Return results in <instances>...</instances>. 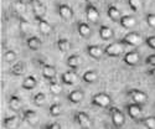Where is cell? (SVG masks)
Instances as JSON below:
<instances>
[{
  "label": "cell",
  "mask_w": 155,
  "mask_h": 129,
  "mask_svg": "<svg viewBox=\"0 0 155 129\" xmlns=\"http://www.w3.org/2000/svg\"><path fill=\"white\" fill-rule=\"evenodd\" d=\"M57 48L60 52L64 54L67 52V51L71 50V42L67 40V38H58L57 40Z\"/></svg>",
  "instance_id": "83f0119b"
},
{
  "label": "cell",
  "mask_w": 155,
  "mask_h": 129,
  "mask_svg": "<svg viewBox=\"0 0 155 129\" xmlns=\"http://www.w3.org/2000/svg\"><path fill=\"white\" fill-rule=\"evenodd\" d=\"M32 102H34V104L36 107H42L45 104V102H46V94L44 92H37L34 98H32Z\"/></svg>",
  "instance_id": "f1b7e54d"
},
{
  "label": "cell",
  "mask_w": 155,
  "mask_h": 129,
  "mask_svg": "<svg viewBox=\"0 0 155 129\" xmlns=\"http://www.w3.org/2000/svg\"><path fill=\"white\" fill-rule=\"evenodd\" d=\"M14 8L19 14H24V12L26 11V5H25V3L22 2V0H16V2L14 3Z\"/></svg>",
  "instance_id": "8d00e7d4"
},
{
  "label": "cell",
  "mask_w": 155,
  "mask_h": 129,
  "mask_svg": "<svg viewBox=\"0 0 155 129\" xmlns=\"http://www.w3.org/2000/svg\"><path fill=\"white\" fill-rule=\"evenodd\" d=\"M41 129H61V124L58 122H51V123H47L46 125H44Z\"/></svg>",
  "instance_id": "f35d334b"
},
{
  "label": "cell",
  "mask_w": 155,
  "mask_h": 129,
  "mask_svg": "<svg viewBox=\"0 0 155 129\" xmlns=\"http://www.w3.org/2000/svg\"><path fill=\"white\" fill-rule=\"evenodd\" d=\"M62 113V108H61V104H58V103H54V104H51L50 107V115L51 117H58V115H61Z\"/></svg>",
  "instance_id": "1f68e13d"
},
{
  "label": "cell",
  "mask_w": 155,
  "mask_h": 129,
  "mask_svg": "<svg viewBox=\"0 0 155 129\" xmlns=\"http://www.w3.org/2000/svg\"><path fill=\"white\" fill-rule=\"evenodd\" d=\"M22 117H24L25 121H26V123L31 127H36L38 124V121H40L38 114L32 109H24L22 111Z\"/></svg>",
  "instance_id": "9c48e42d"
},
{
  "label": "cell",
  "mask_w": 155,
  "mask_h": 129,
  "mask_svg": "<svg viewBox=\"0 0 155 129\" xmlns=\"http://www.w3.org/2000/svg\"><path fill=\"white\" fill-rule=\"evenodd\" d=\"M123 61L128 66H135L140 61V54L138 51H128L123 56Z\"/></svg>",
  "instance_id": "30bf717a"
},
{
  "label": "cell",
  "mask_w": 155,
  "mask_h": 129,
  "mask_svg": "<svg viewBox=\"0 0 155 129\" xmlns=\"http://www.w3.org/2000/svg\"><path fill=\"white\" fill-rule=\"evenodd\" d=\"M82 80L86 83H93L98 80V72L96 70H88L82 74Z\"/></svg>",
  "instance_id": "d4e9b609"
},
{
  "label": "cell",
  "mask_w": 155,
  "mask_h": 129,
  "mask_svg": "<svg viewBox=\"0 0 155 129\" xmlns=\"http://www.w3.org/2000/svg\"><path fill=\"white\" fill-rule=\"evenodd\" d=\"M16 52L14 50H8V51H5L4 52V60H5V62H14L15 60H16Z\"/></svg>",
  "instance_id": "d590c367"
},
{
  "label": "cell",
  "mask_w": 155,
  "mask_h": 129,
  "mask_svg": "<svg viewBox=\"0 0 155 129\" xmlns=\"http://www.w3.org/2000/svg\"><path fill=\"white\" fill-rule=\"evenodd\" d=\"M83 98H84V93H83V91H81V89H73V91H71L67 94V99L71 103H74V104L81 103L83 101Z\"/></svg>",
  "instance_id": "ac0fdd59"
},
{
  "label": "cell",
  "mask_w": 155,
  "mask_h": 129,
  "mask_svg": "<svg viewBox=\"0 0 155 129\" xmlns=\"http://www.w3.org/2000/svg\"><path fill=\"white\" fill-rule=\"evenodd\" d=\"M77 31H78V34H80V36L82 38H88L89 36L92 35L91 26H89L87 22H83V21L77 22Z\"/></svg>",
  "instance_id": "2e32d148"
},
{
  "label": "cell",
  "mask_w": 155,
  "mask_h": 129,
  "mask_svg": "<svg viewBox=\"0 0 155 129\" xmlns=\"http://www.w3.org/2000/svg\"><path fill=\"white\" fill-rule=\"evenodd\" d=\"M119 24H120V26L124 28V29H132L137 25V20L132 15H123L120 18Z\"/></svg>",
  "instance_id": "7402d4cb"
},
{
  "label": "cell",
  "mask_w": 155,
  "mask_h": 129,
  "mask_svg": "<svg viewBox=\"0 0 155 129\" xmlns=\"http://www.w3.org/2000/svg\"><path fill=\"white\" fill-rule=\"evenodd\" d=\"M144 42L147 44V46H149L150 48L155 50V36H148Z\"/></svg>",
  "instance_id": "ab89813d"
},
{
  "label": "cell",
  "mask_w": 155,
  "mask_h": 129,
  "mask_svg": "<svg viewBox=\"0 0 155 129\" xmlns=\"http://www.w3.org/2000/svg\"><path fill=\"white\" fill-rule=\"evenodd\" d=\"M149 74H150V76H153L154 78H155V67H153V68L149 71Z\"/></svg>",
  "instance_id": "b9f144b4"
},
{
  "label": "cell",
  "mask_w": 155,
  "mask_h": 129,
  "mask_svg": "<svg viewBox=\"0 0 155 129\" xmlns=\"http://www.w3.org/2000/svg\"><path fill=\"white\" fill-rule=\"evenodd\" d=\"M98 0H86V3H89V4H96Z\"/></svg>",
  "instance_id": "7bdbcfd3"
},
{
  "label": "cell",
  "mask_w": 155,
  "mask_h": 129,
  "mask_svg": "<svg viewBox=\"0 0 155 129\" xmlns=\"http://www.w3.org/2000/svg\"><path fill=\"white\" fill-rule=\"evenodd\" d=\"M106 2H107V3H109V4H115V3L118 2V0H106Z\"/></svg>",
  "instance_id": "ee69618b"
},
{
  "label": "cell",
  "mask_w": 155,
  "mask_h": 129,
  "mask_svg": "<svg viewBox=\"0 0 155 129\" xmlns=\"http://www.w3.org/2000/svg\"><path fill=\"white\" fill-rule=\"evenodd\" d=\"M127 111H128V114L129 117H130L132 119H138L140 115H141V112H143V109H141V104H139V103H130V104L127 106Z\"/></svg>",
  "instance_id": "4fadbf2b"
},
{
  "label": "cell",
  "mask_w": 155,
  "mask_h": 129,
  "mask_svg": "<svg viewBox=\"0 0 155 129\" xmlns=\"http://www.w3.org/2000/svg\"><path fill=\"white\" fill-rule=\"evenodd\" d=\"M84 12H86V18H87L88 21H91L93 24L99 21L101 14H99V11H98V9H97V6L94 4L87 3L86 6H84Z\"/></svg>",
  "instance_id": "52a82bcc"
},
{
  "label": "cell",
  "mask_w": 155,
  "mask_h": 129,
  "mask_svg": "<svg viewBox=\"0 0 155 129\" xmlns=\"http://www.w3.org/2000/svg\"><path fill=\"white\" fill-rule=\"evenodd\" d=\"M57 12L60 18L66 22H70L73 19V10L68 4H64V3L57 4Z\"/></svg>",
  "instance_id": "8992f818"
},
{
  "label": "cell",
  "mask_w": 155,
  "mask_h": 129,
  "mask_svg": "<svg viewBox=\"0 0 155 129\" xmlns=\"http://www.w3.org/2000/svg\"><path fill=\"white\" fill-rule=\"evenodd\" d=\"M124 50H125V45L120 40V41L112 42V44L107 45L104 48V55H107L109 57H118L124 52Z\"/></svg>",
  "instance_id": "6da1fadb"
},
{
  "label": "cell",
  "mask_w": 155,
  "mask_h": 129,
  "mask_svg": "<svg viewBox=\"0 0 155 129\" xmlns=\"http://www.w3.org/2000/svg\"><path fill=\"white\" fill-rule=\"evenodd\" d=\"M22 107V103L21 99L18 96H11L9 99V108L11 111H20Z\"/></svg>",
  "instance_id": "4316f807"
},
{
  "label": "cell",
  "mask_w": 155,
  "mask_h": 129,
  "mask_svg": "<svg viewBox=\"0 0 155 129\" xmlns=\"http://www.w3.org/2000/svg\"><path fill=\"white\" fill-rule=\"evenodd\" d=\"M109 115H110V119H112L113 124L117 128H120L124 125V123H125L124 114L118 107H110L109 108Z\"/></svg>",
  "instance_id": "277c9868"
},
{
  "label": "cell",
  "mask_w": 155,
  "mask_h": 129,
  "mask_svg": "<svg viewBox=\"0 0 155 129\" xmlns=\"http://www.w3.org/2000/svg\"><path fill=\"white\" fill-rule=\"evenodd\" d=\"M87 54L89 55V57H92L94 60H101L102 56L104 55V50L98 45H89L87 46Z\"/></svg>",
  "instance_id": "5bb4252c"
},
{
  "label": "cell",
  "mask_w": 155,
  "mask_h": 129,
  "mask_svg": "<svg viewBox=\"0 0 155 129\" xmlns=\"http://www.w3.org/2000/svg\"><path fill=\"white\" fill-rule=\"evenodd\" d=\"M19 28H20V31L22 34H28L30 30H31V24L24 18H20V22H19Z\"/></svg>",
  "instance_id": "4dcf8cb0"
},
{
  "label": "cell",
  "mask_w": 155,
  "mask_h": 129,
  "mask_svg": "<svg viewBox=\"0 0 155 129\" xmlns=\"http://www.w3.org/2000/svg\"><path fill=\"white\" fill-rule=\"evenodd\" d=\"M78 76H77L76 71L74 70H71V71H66L61 74V82L66 86H72L73 83H76Z\"/></svg>",
  "instance_id": "8fae6325"
},
{
  "label": "cell",
  "mask_w": 155,
  "mask_h": 129,
  "mask_svg": "<svg viewBox=\"0 0 155 129\" xmlns=\"http://www.w3.org/2000/svg\"><path fill=\"white\" fill-rule=\"evenodd\" d=\"M107 15H108V18H109L112 21H114V22H119V21H120V18L123 16V15L120 14L119 9L115 6L114 4H110V5L108 6V9H107Z\"/></svg>",
  "instance_id": "e0dca14e"
},
{
  "label": "cell",
  "mask_w": 155,
  "mask_h": 129,
  "mask_svg": "<svg viewBox=\"0 0 155 129\" xmlns=\"http://www.w3.org/2000/svg\"><path fill=\"white\" fill-rule=\"evenodd\" d=\"M145 62H147L148 64H150V66L155 67V54H154V55L148 56V57H147V60H145Z\"/></svg>",
  "instance_id": "60d3db41"
},
{
  "label": "cell",
  "mask_w": 155,
  "mask_h": 129,
  "mask_svg": "<svg viewBox=\"0 0 155 129\" xmlns=\"http://www.w3.org/2000/svg\"><path fill=\"white\" fill-rule=\"evenodd\" d=\"M141 123H143L148 129H155V117H153V115L143 118L141 119Z\"/></svg>",
  "instance_id": "e575fe53"
},
{
  "label": "cell",
  "mask_w": 155,
  "mask_h": 129,
  "mask_svg": "<svg viewBox=\"0 0 155 129\" xmlns=\"http://www.w3.org/2000/svg\"><path fill=\"white\" fill-rule=\"evenodd\" d=\"M35 19L37 21V26H38V30H40L41 34L50 35L51 32H52V30H54L52 25H51L45 18H35Z\"/></svg>",
  "instance_id": "7c38bea8"
},
{
  "label": "cell",
  "mask_w": 155,
  "mask_h": 129,
  "mask_svg": "<svg viewBox=\"0 0 155 129\" xmlns=\"http://www.w3.org/2000/svg\"><path fill=\"white\" fill-rule=\"evenodd\" d=\"M128 4H129V8H130L134 12H138L141 9V6H143L141 0H128Z\"/></svg>",
  "instance_id": "836d02e7"
},
{
  "label": "cell",
  "mask_w": 155,
  "mask_h": 129,
  "mask_svg": "<svg viewBox=\"0 0 155 129\" xmlns=\"http://www.w3.org/2000/svg\"><path fill=\"white\" fill-rule=\"evenodd\" d=\"M128 96L133 99V102L139 103V104H144L148 101V94L140 89H130V91H128Z\"/></svg>",
  "instance_id": "ba28073f"
},
{
  "label": "cell",
  "mask_w": 155,
  "mask_h": 129,
  "mask_svg": "<svg viewBox=\"0 0 155 129\" xmlns=\"http://www.w3.org/2000/svg\"><path fill=\"white\" fill-rule=\"evenodd\" d=\"M48 88H50V92L55 94V96H58L62 91V87H61V83H58L57 81H54L51 80L50 81V84H48Z\"/></svg>",
  "instance_id": "f546056e"
},
{
  "label": "cell",
  "mask_w": 155,
  "mask_h": 129,
  "mask_svg": "<svg viewBox=\"0 0 155 129\" xmlns=\"http://www.w3.org/2000/svg\"><path fill=\"white\" fill-rule=\"evenodd\" d=\"M26 46H28L30 50H32V51H37V50L41 48L42 41H41L37 36H31V37H29L28 40H26Z\"/></svg>",
  "instance_id": "603a6c76"
},
{
  "label": "cell",
  "mask_w": 155,
  "mask_h": 129,
  "mask_svg": "<svg viewBox=\"0 0 155 129\" xmlns=\"http://www.w3.org/2000/svg\"><path fill=\"white\" fill-rule=\"evenodd\" d=\"M122 41L125 46H132V47H137L139 45L143 44V37H141L138 32H134V31H130L128 32L123 38Z\"/></svg>",
  "instance_id": "3957f363"
},
{
  "label": "cell",
  "mask_w": 155,
  "mask_h": 129,
  "mask_svg": "<svg viewBox=\"0 0 155 129\" xmlns=\"http://www.w3.org/2000/svg\"><path fill=\"white\" fill-rule=\"evenodd\" d=\"M25 71V66L21 63V62H16L14 66L11 67V73L14 74V76H21Z\"/></svg>",
  "instance_id": "d6a6232c"
},
{
  "label": "cell",
  "mask_w": 155,
  "mask_h": 129,
  "mask_svg": "<svg viewBox=\"0 0 155 129\" xmlns=\"http://www.w3.org/2000/svg\"><path fill=\"white\" fill-rule=\"evenodd\" d=\"M37 84V80L35 76H26L22 81V88L26 89V91H31V89H34Z\"/></svg>",
  "instance_id": "cb8c5ba5"
},
{
  "label": "cell",
  "mask_w": 155,
  "mask_h": 129,
  "mask_svg": "<svg viewBox=\"0 0 155 129\" xmlns=\"http://www.w3.org/2000/svg\"><path fill=\"white\" fill-rule=\"evenodd\" d=\"M30 4L34 11L35 18H44L45 16V6L40 0H30Z\"/></svg>",
  "instance_id": "9a60e30c"
},
{
  "label": "cell",
  "mask_w": 155,
  "mask_h": 129,
  "mask_svg": "<svg viewBox=\"0 0 155 129\" xmlns=\"http://www.w3.org/2000/svg\"><path fill=\"white\" fill-rule=\"evenodd\" d=\"M99 36L102 40H104V41H109L113 38L114 36V32L113 30L108 26V25H101L99 26Z\"/></svg>",
  "instance_id": "ffe728a7"
},
{
  "label": "cell",
  "mask_w": 155,
  "mask_h": 129,
  "mask_svg": "<svg viewBox=\"0 0 155 129\" xmlns=\"http://www.w3.org/2000/svg\"><path fill=\"white\" fill-rule=\"evenodd\" d=\"M73 118H74L76 123L82 129H91L92 128V121L86 112H76Z\"/></svg>",
  "instance_id": "5b68a950"
},
{
  "label": "cell",
  "mask_w": 155,
  "mask_h": 129,
  "mask_svg": "<svg viewBox=\"0 0 155 129\" xmlns=\"http://www.w3.org/2000/svg\"><path fill=\"white\" fill-rule=\"evenodd\" d=\"M145 20H147V24L151 29H155V14H153V12H148L147 16H145Z\"/></svg>",
  "instance_id": "74e56055"
},
{
  "label": "cell",
  "mask_w": 155,
  "mask_h": 129,
  "mask_svg": "<svg viewBox=\"0 0 155 129\" xmlns=\"http://www.w3.org/2000/svg\"><path fill=\"white\" fill-rule=\"evenodd\" d=\"M42 76L44 78L51 81V80H55L56 77V68L54 66H51L48 63H44L42 64Z\"/></svg>",
  "instance_id": "d6986e66"
},
{
  "label": "cell",
  "mask_w": 155,
  "mask_h": 129,
  "mask_svg": "<svg viewBox=\"0 0 155 129\" xmlns=\"http://www.w3.org/2000/svg\"><path fill=\"white\" fill-rule=\"evenodd\" d=\"M67 66L71 68V70H77L80 66H81V58L78 55H71L68 58H67Z\"/></svg>",
  "instance_id": "484cf974"
},
{
  "label": "cell",
  "mask_w": 155,
  "mask_h": 129,
  "mask_svg": "<svg viewBox=\"0 0 155 129\" xmlns=\"http://www.w3.org/2000/svg\"><path fill=\"white\" fill-rule=\"evenodd\" d=\"M91 102H92V104L96 106V107L108 108L110 106V103H112V98H110V96L108 93L99 92V93H96L94 96H92Z\"/></svg>",
  "instance_id": "7a4b0ae2"
},
{
  "label": "cell",
  "mask_w": 155,
  "mask_h": 129,
  "mask_svg": "<svg viewBox=\"0 0 155 129\" xmlns=\"http://www.w3.org/2000/svg\"><path fill=\"white\" fill-rule=\"evenodd\" d=\"M3 125L5 129H16L19 127V118L18 115H9L3 121Z\"/></svg>",
  "instance_id": "44dd1931"
}]
</instances>
